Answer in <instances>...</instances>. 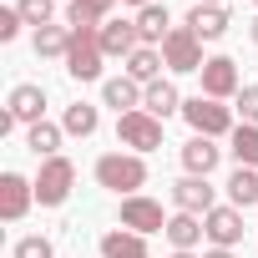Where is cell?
Segmentation results:
<instances>
[{
  "label": "cell",
  "mask_w": 258,
  "mask_h": 258,
  "mask_svg": "<svg viewBox=\"0 0 258 258\" xmlns=\"http://www.w3.org/2000/svg\"><path fill=\"white\" fill-rule=\"evenodd\" d=\"M218 162H223V147H218L213 137H187V142H182V167H187V177H213Z\"/></svg>",
  "instance_id": "cell-13"
},
{
  "label": "cell",
  "mask_w": 258,
  "mask_h": 258,
  "mask_svg": "<svg viewBox=\"0 0 258 258\" xmlns=\"http://www.w3.org/2000/svg\"><path fill=\"white\" fill-rule=\"evenodd\" d=\"M137 46H142L137 21H106V26H101V51H106V61H126Z\"/></svg>",
  "instance_id": "cell-14"
},
{
  "label": "cell",
  "mask_w": 258,
  "mask_h": 258,
  "mask_svg": "<svg viewBox=\"0 0 258 258\" xmlns=\"http://www.w3.org/2000/svg\"><path fill=\"white\" fill-rule=\"evenodd\" d=\"M228 203L243 208V213L258 203V167H233V177H228Z\"/></svg>",
  "instance_id": "cell-27"
},
{
  "label": "cell",
  "mask_w": 258,
  "mask_h": 258,
  "mask_svg": "<svg viewBox=\"0 0 258 258\" xmlns=\"http://www.w3.org/2000/svg\"><path fill=\"white\" fill-rule=\"evenodd\" d=\"M16 258H56V248H51V238L31 233V238H21V243H16Z\"/></svg>",
  "instance_id": "cell-29"
},
{
  "label": "cell",
  "mask_w": 258,
  "mask_h": 258,
  "mask_svg": "<svg viewBox=\"0 0 258 258\" xmlns=\"http://www.w3.org/2000/svg\"><path fill=\"white\" fill-rule=\"evenodd\" d=\"M121 6H132V11H142V6H152V0H121Z\"/></svg>",
  "instance_id": "cell-34"
},
{
  "label": "cell",
  "mask_w": 258,
  "mask_h": 258,
  "mask_svg": "<svg viewBox=\"0 0 258 258\" xmlns=\"http://www.w3.org/2000/svg\"><path fill=\"white\" fill-rule=\"evenodd\" d=\"M203 258H238V248H208Z\"/></svg>",
  "instance_id": "cell-32"
},
{
  "label": "cell",
  "mask_w": 258,
  "mask_h": 258,
  "mask_svg": "<svg viewBox=\"0 0 258 258\" xmlns=\"http://www.w3.org/2000/svg\"><path fill=\"white\" fill-rule=\"evenodd\" d=\"M101 101H106V106H116V116L142 111V86H137L132 76H111V81H101Z\"/></svg>",
  "instance_id": "cell-20"
},
{
  "label": "cell",
  "mask_w": 258,
  "mask_h": 258,
  "mask_svg": "<svg viewBox=\"0 0 258 258\" xmlns=\"http://www.w3.org/2000/svg\"><path fill=\"white\" fill-rule=\"evenodd\" d=\"M192 6H223V0H192Z\"/></svg>",
  "instance_id": "cell-35"
},
{
  "label": "cell",
  "mask_w": 258,
  "mask_h": 258,
  "mask_svg": "<svg viewBox=\"0 0 258 258\" xmlns=\"http://www.w3.org/2000/svg\"><path fill=\"white\" fill-rule=\"evenodd\" d=\"M61 137H66V132H61L56 121H36V126H26V147H31L41 162H46V157H61Z\"/></svg>",
  "instance_id": "cell-24"
},
{
  "label": "cell",
  "mask_w": 258,
  "mask_h": 258,
  "mask_svg": "<svg viewBox=\"0 0 258 258\" xmlns=\"http://www.w3.org/2000/svg\"><path fill=\"white\" fill-rule=\"evenodd\" d=\"M233 106H238V116H243V121H253V126H258V86H243Z\"/></svg>",
  "instance_id": "cell-30"
},
{
  "label": "cell",
  "mask_w": 258,
  "mask_h": 258,
  "mask_svg": "<svg viewBox=\"0 0 258 258\" xmlns=\"http://www.w3.org/2000/svg\"><path fill=\"white\" fill-rule=\"evenodd\" d=\"M101 258H147V238L142 233H132V228H111V233H101Z\"/></svg>",
  "instance_id": "cell-21"
},
{
  "label": "cell",
  "mask_w": 258,
  "mask_h": 258,
  "mask_svg": "<svg viewBox=\"0 0 258 258\" xmlns=\"http://www.w3.org/2000/svg\"><path fill=\"white\" fill-rule=\"evenodd\" d=\"M243 208H233V203H218L208 218H203V233H208V248H238L243 243Z\"/></svg>",
  "instance_id": "cell-10"
},
{
  "label": "cell",
  "mask_w": 258,
  "mask_h": 258,
  "mask_svg": "<svg viewBox=\"0 0 258 258\" xmlns=\"http://www.w3.org/2000/svg\"><path fill=\"white\" fill-rule=\"evenodd\" d=\"M228 152H233L238 167H258V126H253V121H238V126H233Z\"/></svg>",
  "instance_id": "cell-25"
},
{
  "label": "cell",
  "mask_w": 258,
  "mask_h": 258,
  "mask_svg": "<svg viewBox=\"0 0 258 258\" xmlns=\"http://www.w3.org/2000/svg\"><path fill=\"white\" fill-rule=\"evenodd\" d=\"M248 36H253V46H258V16H253V21H248Z\"/></svg>",
  "instance_id": "cell-33"
},
{
  "label": "cell",
  "mask_w": 258,
  "mask_h": 258,
  "mask_svg": "<svg viewBox=\"0 0 258 258\" xmlns=\"http://www.w3.org/2000/svg\"><path fill=\"white\" fill-rule=\"evenodd\" d=\"M16 11H21V21L36 26V31H41V26H56V0H21Z\"/></svg>",
  "instance_id": "cell-28"
},
{
  "label": "cell",
  "mask_w": 258,
  "mask_h": 258,
  "mask_svg": "<svg viewBox=\"0 0 258 258\" xmlns=\"http://www.w3.org/2000/svg\"><path fill=\"white\" fill-rule=\"evenodd\" d=\"M116 142H121V152L147 157V152L162 147V121L147 116V111H126V116H116Z\"/></svg>",
  "instance_id": "cell-5"
},
{
  "label": "cell",
  "mask_w": 258,
  "mask_h": 258,
  "mask_svg": "<svg viewBox=\"0 0 258 258\" xmlns=\"http://www.w3.org/2000/svg\"><path fill=\"white\" fill-rule=\"evenodd\" d=\"M21 26H26V21H21V11H16V6H11V11H0V41H6V46L21 36Z\"/></svg>",
  "instance_id": "cell-31"
},
{
  "label": "cell",
  "mask_w": 258,
  "mask_h": 258,
  "mask_svg": "<svg viewBox=\"0 0 258 258\" xmlns=\"http://www.w3.org/2000/svg\"><path fill=\"white\" fill-rule=\"evenodd\" d=\"M66 6H71V0H66Z\"/></svg>",
  "instance_id": "cell-38"
},
{
  "label": "cell",
  "mask_w": 258,
  "mask_h": 258,
  "mask_svg": "<svg viewBox=\"0 0 258 258\" xmlns=\"http://www.w3.org/2000/svg\"><path fill=\"white\" fill-rule=\"evenodd\" d=\"M71 187H76L71 157H46L41 172H36V203H41V208H61V203L71 198Z\"/></svg>",
  "instance_id": "cell-6"
},
{
  "label": "cell",
  "mask_w": 258,
  "mask_h": 258,
  "mask_svg": "<svg viewBox=\"0 0 258 258\" xmlns=\"http://www.w3.org/2000/svg\"><path fill=\"white\" fill-rule=\"evenodd\" d=\"M116 223L121 228H132V233H142V238H152V233H167V213H162V203H152V198H121V208H116Z\"/></svg>",
  "instance_id": "cell-7"
},
{
  "label": "cell",
  "mask_w": 258,
  "mask_h": 258,
  "mask_svg": "<svg viewBox=\"0 0 258 258\" xmlns=\"http://www.w3.org/2000/svg\"><path fill=\"white\" fill-rule=\"evenodd\" d=\"M121 76H132L137 86H152V81H162V51H157V46H137L132 56L121 61Z\"/></svg>",
  "instance_id": "cell-17"
},
{
  "label": "cell",
  "mask_w": 258,
  "mask_h": 258,
  "mask_svg": "<svg viewBox=\"0 0 258 258\" xmlns=\"http://www.w3.org/2000/svg\"><path fill=\"white\" fill-rule=\"evenodd\" d=\"M162 238H167V243H172L177 253H192V248H198V243H203L208 233H203V218H198V213H172V218H167V233H162Z\"/></svg>",
  "instance_id": "cell-18"
},
{
  "label": "cell",
  "mask_w": 258,
  "mask_h": 258,
  "mask_svg": "<svg viewBox=\"0 0 258 258\" xmlns=\"http://www.w3.org/2000/svg\"><path fill=\"white\" fill-rule=\"evenodd\" d=\"M172 203H177V213L208 218V213L218 208V187H213L208 177H177V182H172Z\"/></svg>",
  "instance_id": "cell-12"
},
{
  "label": "cell",
  "mask_w": 258,
  "mask_h": 258,
  "mask_svg": "<svg viewBox=\"0 0 258 258\" xmlns=\"http://www.w3.org/2000/svg\"><path fill=\"white\" fill-rule=\"evenodd\" d=\"M6 111L16 116V126H36V121H46V86H36V81H21V86H11V96H6Z\"/></svg>",
  "instance_id": "cell-11"
},
{
  "label": "cell",
  "mask_w": 258,
  "mask_h": 258,
  "mask_svg": "<svg viewBox=\"0 0 258 258\" xmlns=\"http://www.w3.org/2000/svg\"><path fill=\"white\" fill-rule=\"evenodd\" d=\"M132 21H137L142 46H162V41H167V31H172V16H167V6H157V0H152V6H142Z\"/></svg>",
  "instance_id": "cell-22"
},
{
  "label": "cell",
  "mask_w": 258,
  "mask_h": 258,
  "mask_svg": "<svg viewBox=\"0 0 258 258\" xmlns=\"http://www.w3.org/2000/svg\"><path fill=\"white\" fill-rule=\"evenodd\" d=\"M106 51H101V31H71V51H66V76L71 81H101Z\"/></svg>",
  "instance_id": "cell-3"
},
{
  "label": "cell",
  "mask_w": 258,
  "mask_h": 258,
  "mask_svg": "<svg viewBox=\"0 0 258 258\" xmlns=\"http://www.w3.org/2000/svg\"><path fill=\"white\" fill-rule=\"evenodd\" d=\"M157 51H162V66H167L172 76H187V71H203V66H208L203 41H198L187 26H172V31H167V41H162Z\"/></svg>",
  "instance_id": "cell-4"
},
{
  "label": "cell",
  "mask_w": 258,
  "mask_h": 258,
  "mask_svg": "<svg viewBox=\"0 0 258 258\" xmlns=\"http://www.w3.org/2000/svg\"><path fill=\"white\" fill-rule=\"evenodd\" d=\"M172 258H198V253H177V248H172Z\"/></svg>",
  "instance_id": "cell-36"
},
{
  "label": "cell",
  "mask_w": 258,
  "mask_h": 258,
  "mask_svg": "<svg viewBox=\"0 0 258 258\" xmlns=\"http://www.w3.org/2000/svg\"><path fill=\"white\" fill-rule=\"evenodd\" d=\"M111 6H116V0H71V6H66V26L71 31H101L106 16H111Z\"/></svg>",
  "instance_id": "cell-19"
},
{
  "label": "cell",
  "mask_w": 258,
  "mask_h": 258,
  "mask_svg": "<svg viewBox=\"0 0 258 258\" xmlns=\"http://www.w3.org/2000/svg\"><path fill=\"white\" fill-rule=\"evenodd\" d=\"M248 6H258V0H248Z\"/></svg>",
  "instance_id": "cell-37"
},
{
  "label": "cell",
  "mask_w": 258,
  "mask_h": 258,
  "mask_svg": "<svg viewBox=\"0 0 258 258\" xmlns=\"http://www.w3.org/2000/svg\"><path fill=\"white\" fill-rule=\"evenodd\" d=\"M31 46H36V56L66 61V51H71V26H41V31L31 36Z\"/></svg>",
  "instance_id": "cell-26"
},
{
  "label": "cell",
  "mask_w": 258,
  "mask_h": 258,
  "mask_svg": "<svg viewBox=\"0 0 258 258\" xmlns=\"http://www.w3.org/2000/svg\"><path fill=\"white\" fill-rule=\"evenodd\" d=\"M142 111L157 116V121L182 116V91H177L172 81H152V86H142Z\"/></svg>",
  "instance_id": "cell-16"
},
{
  "label": "cell",
  "mask_w": 258,
  "mask_h": 258,
  "mask_svg": "<svg viewBox=\"0 0 258 258\" xmlns=\"http://www.w3.org/2000/svg\"><path fill=\"white\" fill-rule=\"evenodd\" d=\"M198 76H203V96H213V101H238V91H243V76H238L233 56H208V66Z\"/></svg>",
  "instance_id": "cell-8"
},
{
  "label": "cell",
  "mask_w": 258,
  "mask_h": 258,
  "mask_svg": "<svg viewBox=\"0 0 258 258\" xmlns=\"http://www.w3.org/2000/svg\"><path fill=\"white\" fill-rule=\"evenodd\" d=\"M91 177L106 192H116V198H137L147 187V157H137V152H106V157H96Z\"/></svg>",
  "instance_id": "cell-1"
},
{
  "label": "cell",
  "mask_w": 258,
  "mask_h": 258,
  "mask_svg": "<svg viewBox=\"0 0 258 258\" xmlns=\"http://www.w3.org/2000/svg\"><path fill=\"white\" fill-rule=\"evenodd\" d=\"M96 126H101V111L91 101H71L66 116H61V132L66 137H96Z\"/></svg>",
  "instance_id": "cell-23"
},
{
  "label": "cell",
  "mask_w": 258,
  "mask_h": 258,
  "mask_svg": "<svg viewBox=\"0 0 258 258\" xmlns=\"http://www.w3.org/2000/svg\"><path fill=\"white\" fill-rule=\"evenodd\" d=\"M31 208H36V177H26V172H0V218H6V223H21Z\"/></svg>",
  "instance_id": "cell-9"
},
{
  "label": "cell",
  "mask_w": 258,
  "mask_h": 258,
  "mask_svg": "<svg viewBox=\"0 0 258 258\" xmlns=\"http://www.w3.org/2000/svg\"><path fill=\"white\" fill-rule=\"evenodd\" d=\"M182 26H187V31H192L198 41H223L233 21H228V11H223V6H192Z\"/></svg>",
  "instance_id": "cell-15"
},
{
  "label": "cell",
  "mask_w": 258,
  "mask_h": 258,
  "mask_svg": "<svg viewBox=\"0 0 258 258\" xmlns=\"http://www.w3.org/2000/svg\"><path fill=\"white\" fill-rule=\"evenodd\" d=\"M182 121L192 126V137H213V142L218 137H233V126H238L233 121V106H223V101H213L203 91L182 101Z\"/></svg>",
  "instance_id": "cell-2"
}]
</instances>
